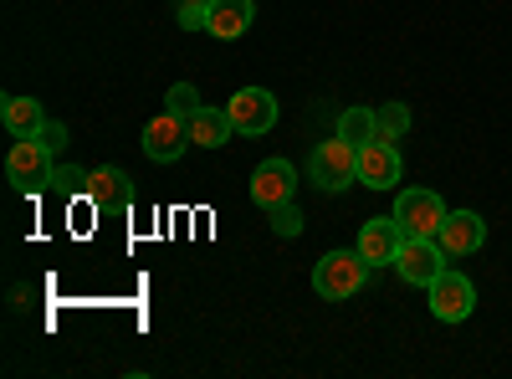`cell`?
<instances>
[{
  "label": "cell",
  "instance_id": "obj_1",
  "mask_svg": "<svg viewBox=\"0 0 512 379\" xmlns=\"http://www.w3.org/2000/svg\"><path fill=\"white\" fill-rule=\"evenodd\" d=\"M364 282H369V262L359 257V246L354 251H328V257L313 267V287H318V298H328V303L359 298Z\"/></svg>",
  "mask_w": 512,
  "mask_h": 379
},
{
  "label": "cell",
  "instance_id": "obj_2",
  "mask_svg": "<svg viewBox=\"0 0 512 379\" xmlns=\"http://www.w3.org/2000/svg\"><path fill=\"white\" fill-rule=\"evenodd\" d=\"M308 170H313V185H318V190L338 195V190H349V185L359 180V149H354L349 139L333 134V139H323V144L313 149Z\"/></svg>",
  "mask_w": 512,
  "mask_h": 379
},
{
  "label": "cell",
  "instance_id": "obj_3",
  "mask_svg": "<svg viewBox=\"0 0 512 379\" xmlns=\"http://www.w3.org/2000/svg\"><path fill=\"white\" fill-rule=\"evenodd\" d=\"M52 149L41 144V139H16L11 154H6V180L21 190V195H36V190H47L52 185Z\"/></svg>",
  "mask_w": 512,
  "mask_h": 379
},
{
  "label": "cell",
  "instance_id": "obj_4",
  "mask_svg": "<svg viewBox=\"0 0 512 379\" xmlns=\"http://www.w3.org/2000/svg\"><path fill=\"white\" fill-rule=\"evenodd\" d=\"M195 139H190V118H180V113H154L149 123H144V154L154 159V164H175L185 149H190Z\"/></svg>",
  "mask_w": 512,
  "mask_h": 379
},
{
  "label": "cell",
  "instance_id": "obj_5",
  "mask_svg": "<svg viewBox=\"0 0 512 379\" xmlns=\"http://www.w3.org/2000/svg\"><path fill=\"white\" fill-rule=\"evenodd\" d=\"M395 221H400L405 236H436L441 221H446V205H441L436 190L410 185V190H400V200H395Z\"/></svg>",
  "mask_w": 512,
  "mask_h": 379
},
{
  "label": "cell",
  "instance_id": "obj_6",
  "mask_svg": "<svg viewBox=\"0 0 512 379\" xmlns=\"http://www.w3.org/2000/svg\"><path fill=\"white\" fill-rule=\"evenodd\" d=\"M441 241L436 236H405V246H400V257H395V272H400V282H410V287H431L446 267H441Z\"/></svg>",
  "mask_w": 512,
  "mask_h": 379
},
{
  "label": "cell",
  "instance_id": "obj_7",
  "mask_svg": "<svg viewBox=\"0 0 512 379\" xmlns=\"http://www.w3.org/2000/svg\"><path fill=\"white\" fill-rule=\"evenodd\" d=\"M226 113H231V123H236V134H246V139H262V134L277 129V98H272L267 88H241V93L226 103Z\"/></svg>",
  "mask_w": 512,
  "mask_h": 379
},
{
  "label": "cell",
  "instance_id": "obj_8",
  "mask_svg": "<svg viewBox=\"0 0 512 379\" xmlns=\"http://www.w3.org/2000/svg\"><path fill=\"white\" fill-rule=\"evenodd\" d=\"M431 313L441 318V323H466L472 318V308H477V287H472V277H461V272H441L431 287Z\"/></svg>",
  "mask_w": 512,
  "mask_h": 379
},
{
  "label": "cell",
  "instance_id": "obj_9",
  "mask_svg": "<svg viewBox=\"0 0 512 379\" xmlns=\"http://www.w3.org/2000/svg\"><path fill=\"white\" fill-rule=\"evenodd\" d=\"M400 175H405V159H400L395 139H369V144L359 149V180H364L369 190H395Z\"/></svg>",
  "mask_w": 512,
  "mask_h": 379
},
{
  "label": "cell",
  "instance_id": "obj_10",
  "mask_svg": "<svg viewBox=\"0 0 512 379\" xmlns=\"http://www.w3.org/2000/svg\"><path fill=\"white\" fill-rule=\"evenodd\" d=\"M292 195H297V170H292L287 159H262V164H256V175H251V200L262 205L267 216H272L277 205H287Z\"/></svg>",
  "mask_w": 512,
  "mask_h": 379
},
{
  "label": "cell",
  "instance_id": "obj_11",
  "mask_svg": "<svg viewBox=\"0 0 512 379\" xmlns=\"http://www.w3.org/2000/svg\"><path fill=\"white\" fill-rule=\"evenodd\" d=\"M436 241H441L446 257H472V251H482V241H487V221L477 216V210H446Z\"/></svg>",
  "mask_w": 512,
  "mask_h": 379
},
{
  "label": "cell",
  "instance_id": "obj_12",
  "mask_svg": "<svg viewBox=\"0 0 512 379\" xmlns=\"http://www.w3.org/2000/svg\"><path fill=\"white\" fill-rule=\"evenodd\" d=\"M400 246H405V231H400L395 216H379V221H364L359 226V257L369 267H395Z\"/></svg>",
  "mask_w": 512,
  "mask_h": 379
},
{
  "label": "cell",
  "instance_id": "obj_13",
  "mask_svg": "<svg viewBox=\"0 0 512 379\" xmlns=\"http://www.w3.org/2000/svg\"><path fill=\"white\" fill-rule=\"evenodd\" d=\"M88 200L103 210V216H128L134 210V180H128L123 170H93V185H88Z\"/></svg>",
  "mask_w": 512,
  "mask_h": 379
},
{
  "label": "cell",
  "instance_id": "obj_14",
  "mask_svg": "<svg viewBox=\"0 0 512 379\" xmlns=\"http://www.w3.org/2000/svg\"><path fill=\"white\" fill-rule=\"evenodd\" d=\"M256 21V0H210V36H221V41H236L246 36Z\"/></svg>",
  "mask_w": 512,
  "mask_h": 379
},
{
  "label": "cell",
  "instance_id": "obj_15",
  "mask_svg": "<svg viewBox=\"0 0 512 379\" xmlns=\"http://www.w3.org/2000/svg\"><path fill=\"white\" fill-rule=\"evenodd\" d=\"M0 123H6L11 139H41V129H47V108H41L36 98H6L0 103Z\"/></svg>",
  "mask_w": 512,
  "mask_h": 379
},
{
  "label": "cell",
  "instance_id": "obj_16",
  "mask_svg": "<svg viewBox=\"0 0 512 379\" xmlns=\"http://www.w3.org/2000/svg\"><path fill=\"white\" fill-rule=\"evenodd\" d=\"M190 139L200 144V149H221V144H231L236 139V123H231V113L226 108H195L190 113Z\"/></svg>",
  "mask_w": 512,
  "mask_h": 379
},
{
  "label": "cell",
  "instance_id": "obj_17",
  "mask_svg": "<svg viewBox=\"0 0 512 379\" xmlns=\"http://www.w3.org/2000/svg\"><path fill=\"white\" fill-rule=\"evenodd\" d=\"M338 139H349L354 149H364L369 139H379V113L374 108H344L338 113Z\"/></svg>",
  "mask_w": 512,
  "mask_h": 379
},
{
  "label": "cell",
  "instance_id": "obj_18",
  "mask_svg": "<svg viewBox=\"0 0 512 379\" xmlns=\"http://www.w3.org/2000/svg\"><path fill=\"white\" fill-rule=\"evenodd\" d=\"M374 113H379V139H405L410 134V108L405 103H384Z\"/></svg>",
  "mask_w": 512,
  "mask_h": 379
},
{
  "label": "cell",
  "instance_id": "obj_19",
  "mask_svg": "<svg viewBox=\"0 0 512 379\" xmlns=\"http://www.w3.org/2000/svg\"><path fill=\"white\" fill-rule=\"evenodd\" d=\"M88 185H93V175L77 170V164H62V170H52V190H62V195H88Z\"/></svg>",
  "mask_w": 512,
  "mask_h": 379
},
{
  "label": "cell",
  "instance_id": "obj_20",
  "mask_svg": "<svg viewBox=\"0 0 512 379\" xmlns=\"http://www.w3.org/2000/svg\"><path fill=\"white\" fill-rule=\"evenodd\" d=\"M272 231H277V236H287V241H292V236H303V210H297L292 200H287V205H277V210H272Z\"/></svg>",
  "mask_w": 512,
  "mask_h": 379
},
{
  "label": "cell",
  "instance_id": "obj_21",
  "mask_svg": "<svg viewBox=\"0 0 512 379\" xmlns=\"http://www.w3.org/2000/svg\"><path fill=\"white\" fill-rule=\"evenodd\" d=\"M180 31H205L210 26V0H180Z\"/></svg>",
  "mask_w": 512,
  "mask_h": 379
},
{
  "label": "cell",
  "instance_id": "obj_22",
  "mask_svg": "<svg viewBox=\"0 0 512 379\" xmlns=\"http://www.w3.org/2000/svg\"><path fill=\"white\" fill-rule=\"evenodd\" d=\"M200 108V93L190 88V82H175V88H169V113H180V118H190Z\"/></svg>",
  "mask_w": 512,
  "mask_h": 379
},
{
  "label": "cell",
  "instance_id": "obj_23",
  "mask_svg": "<svg viewBox=\"0 0 512 379\" xmlns=\"http://www.w3.org/2000/svg\"><path fill=\"white\" fill-rule=\"evenodd\" d=\"M41 144H47L52 154H57V149L67 144V129H62V123H57V118H47V129H41Z\"/></svg>",
  "mask_w": 512,
  "mask_h": 379
}]
</instances>
